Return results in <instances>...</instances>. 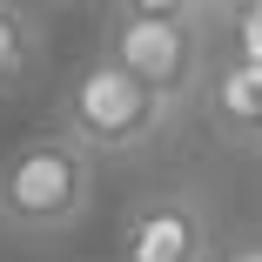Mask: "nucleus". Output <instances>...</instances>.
Returning <instances> with one entry per match:
<instances>
[{
    "mask_svg": "<svg viewBox=\"0 0 262 262\" xmlns=\"http://www.w3.org/2000/svg\"><path fill=\"white\" fill-rule=\"evenodd\" d=\"M40 61V27L20 0H0V88L27 81V68Z\"/></svg>",
    "mask_w": 262,
    "mask_h": 262,
    "instance_id": "nucleus-6",
    "label": "nucleus"
},
{
    "mask_svg": "<svg viewBox=\"0 0 262 262\" xmlns=\"http://www.w3.org/2000/svg\"><path fill=\"white\" fill-rule=\"evenodd\" d=\"M94 202V155L74 135H27L0 162V222L20 235H61Z\"/></svg>",
    "mask_w": 262,
    "mask_h": 262,
    "instance_id": "nucleus-1",
    "label": "nucleus"
},
{
    "mask_svg": "<svg viewBox=\"0 0 262 262\" xmlns=\"http://www.w3.org/2000/svg\"><path fill=\"white\" fill-rule=\"evenodd\" d=\"M101 54L128 68L141 88H155L182 115L208 81V27L202 20H141V14H108Z\"/></svg>",
    "mask_w": 262,
    "mask_h": 262,
    "instance_id": "nucleus-3",
    "label": "nucleus"
},
{
    "mask_svg": "<svg viewBox=\"0 0 262 262\" xmlns=\"http://www.w3.org/2000/svg\"><path fill=\"white\" fill-rule=\"evenodd\" d=\"M215 262H262V242H242V249H222Z\"/></svg>",
    "mask_w": 262,
    "mask_h": 262,
    "instance_id": "nucleus-9",
    "label": "nucleus"
},
{
    "mask_svg": "<svg viewBox=\"0 0 262 262\" xmlns=\"http://www.w3.org/2000/svg\"><path fill=\"white\" fill-rule=\"evenodd\" d=\"M202 94H208L215 121H222L235 141H255V135H262V68H249V61H215L208 81H202Z\"/></svg>",
    "mask_w": 262,
    "mask_h": 262,
    "instance_id": "nucleus-5",
    "label": "nucleus"
},
{
    "mask_svg": "<svg viewBox=\"0 0 262 262\" xmlns=\"http://www.w3.org/2000/svg\"><path fill=\"white\" fill-rule=\"evenodd\" d=\"M168 121L175 108L155 88H141L128 68H115L108 54H94L61 94V135H74L88 155H128L141 141H162Z\"/></svg>",
    "mask_w": 262,
    "mask_h": 262,
    "instance_id": "nucleus-2",
    "label": "nucleus"
},
{
    "mask_svg": "<svg viewBox=\"0 0 262 262\" xmlns=\"http://www.w3.org/2000/svg\"><path fill=\"white\" fill-rule=\"evenodd\" d=\"M235 7H262V0H229V7H222V14H235Z\"/></svg>",
    "mask_w": 262,
    "mask_h": 262,
    "instance_id": "nucleus-11",
    "label": "nucleus"
},
{
    "mask_svg": "<svg viewBox=\"0 0 262 262\" xmlns=\"http://www.w3.org/2000/svg\"><path fill=\"white\" fill-rule=\"evenodd\" d=\"M61 7H88V0H61Z\"/></svg>",
    "mask_w": 262,
    "mask_h": 262,
    "instance_id": "nucleus-12",
    "label": "nucleus"
},
{
    "mask_svg": "<svg viewBox=\"0 0 262 262\" xmlns=\"http://www.w3.org/2000/svg\"><path fill=\"white\" fill-rule=\"evenodd\" d=\"M208 34H222L229 61H249V68H262V7H235V14H215V20H208Z\"/></svg>",
    "mask_w": 262,
    "mask_h": 262,
    "instance_id": "nucleus-7",
    "label": "nucleus"
},
{
    "mask_svg": "<svg viewBox=\"0 0 262 262\" xmlns=\"http://www.w3.org/2000/svg\"><path fill=\"white\" fill-rule=\"evenodd\" d=\"M115 262H215V242L188 195H148L128 208Z\"/></svg>",
    "mask_w": 262,
    "mask_h": 262,
    "instance_id": "nucleus-4",
    "label": "nucleus"
},
{
    "mask_svg": "<svg viewBox=\"0 0 262 262\" xmlns=\"http://www.w3.org/2000/svg\"><path fill=\"white\" fill-rule=\"evenodd\" d=\"M255 141H262V135H255Z\"/></svg>",
    "mask_w": 262,
    "mask_h": 262,
    "instance_id": "nucleus-13",
    "label": "nucleus"
},
{
    "mask_svg": "<svg viewBox=\"0 0 262 262\" xmlns=\"http://www.w3.org/2000/svg\"><path fill=\"white\" fill-rule=\"evenodd\" d=\"M108 14H141V20H195L188 0H108ZM208 27V20H202Z\"/></svg>",
    "mask_w": 262,
    "mask_h": 262,
    "instance_id": "nucleus-8",
    "label": "nucleus"
},
{
    "mask_svg": "<svg viewBox=\"0 0 262 262\" xmlns=\"http://www.w3.org/2000/svg\"><path fill=\"white\" fill-rule=\"evenodd\" d=\"M188 7H195V20H215V14L229 7V0H188Z\"/></svg>",
    "mask_w": 262,
    "mask_h": 262,
    "instance_id": "nucleus-10",
    "label": "nucleus"
}]
</instances>
